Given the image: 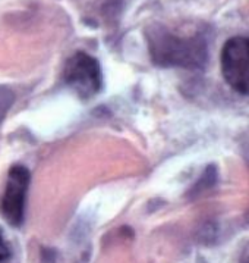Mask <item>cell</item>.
I'll list each match as a JSON object with an SVG mask.
<instances>
[{"instance_id":"1","label":"cell","mask_w":249,"mask_h":263,"mask_svg":"<svg viewBox=\"0 0 249 263\" xmlns=\"http://www.w3.org/2000/svg\"><path fill=\"white\" fill-rule=\"evenodd\" d=\"M147 42L153 62L160 66L199 69L207 63V43L199 34L179 37L163 27H154L147 32Z\"/></svg>"},{"instance_id":"2","label":"cell","mask_w":249,"mask_h":263,"mask_svg":"<svg viewBox=\"0 0 249 263\" xmlns=\"http://www.w3.org/2000/svg\"><path fill=\"white\" fill-rule=\"evenodd\" d=\"M63 80L81 99H91L103 85L100 63L88 53H75L65 65Z\"/></svg>"},{"instance_id":"3","label":"cell","mask_w":249,"mask_h":263,"mask_svg":"<svg viewBox=\"0 0 249 263\" xmlns=\"http://www.w3.org/2000/svg\"><path fill=\"white\" fill-rule=\"evenodd\" d=\"M221 74L235 91L249 96V39L232 37L221 50Z\"/></svg>"},{"instance_id":"4","label":"cell","mask_w":249,"mask_h":263,"mask_svg":"<svg viewBox=\"0 0 249 263\" xmlns=\"http://www.w3.org/2000/svg\"><path fill=\"white\" fill-rule=\"evenodd\" d=\"M30 179V171L22 165H13L9 171L6 189L0 201V212L5 221L13 228H19L24 223Z\"/></svg>"},{"instance_id":"5","label":"cell","mask_w":249,"mask_h":263,"mask_svg":"<svg viewBox=\"0 0 249 263\" xmlns=\"http://www.w3.org/2000/svg\"><path fill=\"white\" fill-rule=\"evenodd\" d=\"M15 102V95L12 93L8 87L0 85V122L3 121V118L6 116L8 110L11 109V106Z\"/></svg>"},{"instance_id":"6","label":"cell","mask_w":249,"mask_h":263,"mask_svg":"<svg viewBox=\"0 0 249 263\" xmlns=\"http://www.w3.org/2000/svg\"><path fill=\"white\" fill-rule=\"evenodd\" d=\"M12 257V249L9 242L6 241L3 230L0 228V263H8Z\"/></svg>"}]
</instances>
